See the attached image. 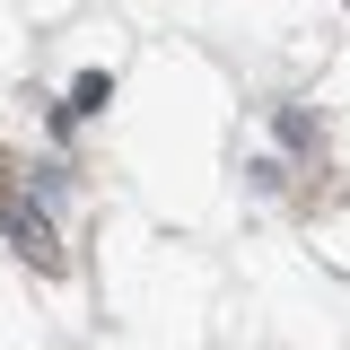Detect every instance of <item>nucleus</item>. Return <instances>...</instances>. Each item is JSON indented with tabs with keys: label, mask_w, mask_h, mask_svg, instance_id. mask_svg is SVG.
I'll use <instances>...</instances> for the list:
<instances>
[{
	"label": "nucleus",
	"mask_w": 350,
	"mask_h": 350,
	"mask_svg": "<svg viewBox=\"0 0 350 350\" xmlns=\"http://www.w3.org/2000/svg\"><path fill=\"white\" fill-rule=\"evenodd\" d=\"M9 237H18V254H36V262H53V228H44V219H27V211H9Z\"/></svg>",
	"instance_id": "obj_1"
},
{
	"label": "nucleus",
	"mask_w": 350,
	"mask_h": 350,
	"mask_svg": "<svg viewBox=\"0 0 350 350\" xmlns=\"http://www.w3.org/2000/svg\"><path fill=\"white\" fill-rule=\"evenodd\" d=\"M96 105H114V79H105V70H88V79L70 88V114H96Z\"/></svg>",
	"instance_id": "obj_2"
}]
</instances>
